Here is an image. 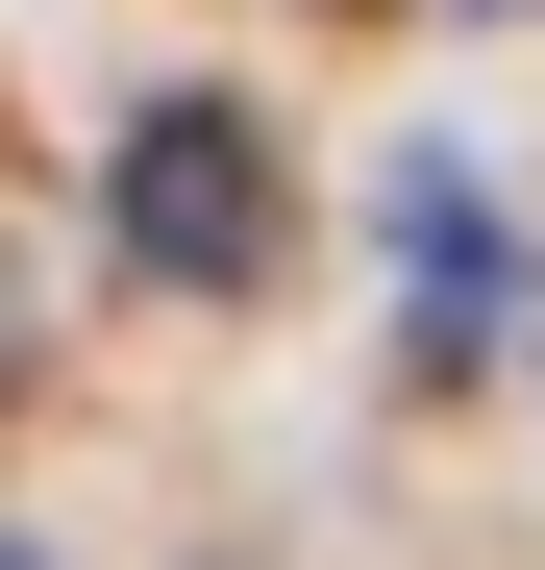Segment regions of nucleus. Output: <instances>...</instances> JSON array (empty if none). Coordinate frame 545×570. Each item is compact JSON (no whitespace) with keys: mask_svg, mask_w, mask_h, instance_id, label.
Masks as SVG:
<instances>
[{"mask_svg":"<svg viewBox=\"0 0 545 570\" xmlns=\"http://www.w3.org/2000/svg\"><path fill=\"white\" fill-rule=\"evenodd\" d=\"M100 224H125L149 298H272V125L248 100H149L125 174H100Z\"/></svg>","mask_w":545,"mask_h":570,"instance_id":"f257e3e1","label":"nucleus"},{"mask_svg":"<svg viewBox=\"0 0 545 570\" xmlns=\"http://www.w3.org/2000/svg\"><path fill=\"white\" fill-rule=\"evenodd\" d=\"M496 323H521V224H496L446 149H397V347H422V372H472Z\"/></svg>","mask_w":545,"mask_h":570,"instance_id":"f03ea898","label":"nucleus"},{"mask_svg":"<svg viewBox=\"0 0 545 570\" xmlns=\"http://www.w3.org/2000/svg\"><path fill=\"white\" fill-rule=\"evenodd\" d=\"M446 26H521V0H446Z\"/></svg>","mask_w":545,"mask_h":570,"instance_id":"7ed1b4c3","label":"nucleus"},{"mask_svg":"<svg viewBox=\"0 0 545 570\" xmlns=\"http://www.w3.org/2000/svg\"><path fill=\"white\" fill-rule=\"evenodd\" d=\"M0 570H50V546H26V521H0Z\"/></svg>","mask_w":545,"mask_h":570,"instance_id":"20e7f679","label":"nucleus"}]
</instances>
